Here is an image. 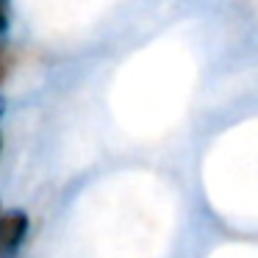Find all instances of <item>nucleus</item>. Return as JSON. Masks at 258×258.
<instances>
[{
  "label": "nucleus",
  "instance_id": "obj_1",
  "mask_svg": "<svg viewBox=\"0 0 258 258\" xmlns=\"http://www.w3.org/2000/svg\"><path fill=\"white\" fill-rule=\"evenodd\" d=\"M28 233V217L23 211L0 214V255L12 252Z\"/></svg>",
  "mask_w": 258,
  "mask_h": 258
},
{
  "label": "nucleus",
  "instance_id": "obj_2",
  "mask_svg": "<svg viewBox=\"0 0 258 258\" xmlns=\"http://www.w3.org/2000/svg\"><path fill=\"white\" fill-rule=\"evenodd\" d=\"M9 28V3L6 0H0V34Z\"/></svg>",
  "mask_w": 258,
  "mask_h": 258
},
{
  "label": "nucleus",
  "instance_id": "obj_4",
  "mask_svg": "<svg viewBox=\"0 0 258 258\" xmlns=\"http://www.w3.org/2000/svg\"><path fill=\"white\" fill-rule=\"evenodd\" d=\"M0 147H3V139H0Z\"/></svg>",
  "mask_w": 258,
  "mask_h": 258
},
{
  "label": "nucleus",
  "instance_id": "obj_3",
  "mask_svg": "<svg viewBox=\"0 0 258 258\" xmlns=\"http://www.w3.org/2000/svg\"><path fill=\"white\" fill-rule=\"evenodd\" d=\"M3 78H6V56L0 50V84H3Z\"/></svg>",
  "mask_w": 258,
  "mask_h": 258
}]
</instances>
